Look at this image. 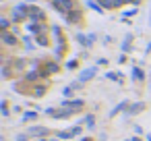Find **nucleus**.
<instances>
[{"instance_id":"obj_12","label":"nucleus","mask_w":151,"mask_h":141,"mask_svg":"<svg viewBox=\"0 0 151 141\" xmlns=\"http://www.w3.org/2000/svg\"><path fill=\"white\" fill-rule=\"evenodd\" d=\"M87 7H89V9H93V11H95V13H99V15L104 13V7H101L99 2H93V0H87Z\"/></svg>"},{"instance_id":"obj_18","label":"nucleus","mask_w":151,"mask_h":141,"mask_svg":"<svg viewBox=\"0 0 151 141\" xmlns=\"http://www.w3.org/2000/svg\"><path fill=\"white\" fill-rule=\"evenodd\" d=\"M130 40H132L130 35L124 38V42H122V52H128V50H130Z\"/></svg>"},{"instance_id":"obj_11","label":"nucleus","mask_w":151,"mask_h":141,"mask_svg":"<svg viewBox=\"0 0 151 141\" xmlns=\"http://www.w3.org/2000/svg\"><path fill=\"white\" fill-rule=\"evenodd\" d=\"M56 71H58V64H56V62H46V67H44L42 75H48V73H56Z\"/></svg>"},{"instance_id":"obj_27","label":"nucleus","mask_w":151,"mask_h":141,"mask_svg":"<svg viewBox=\"0 0 151 141\" xmlns=\"http://www.w3.org/2000/svg\"><path fill=\"white\" fill-rule=\"evenodd\" d=\"M35 116H37V114H35V112H27V114H25V116H23V120H33V118H35Z\"/></svg>"},{"instance_id":"obj_38","label":"nucleus","mask_w":151,"mask_h":141,"mask_svg":"<svg viewBox=\"0 0 151 141\" xmlns=\"http://www.w3.org/2000/svg\"><path fill=\"white\" fill-rule=\"evenodd\" d=\"M139 2H141V0H134V4H139Z\"/></svg>"},{"instance_id":"obj_26","label":"nucleus","mask_w":151,"mask_h":141,"mask_svg":"<svg viewBox=\"0 0 151 141\" xmlns=\"http://www.w3.org/2000/svg\"><path fill=\"white\" fill-rule=\"evenodd\" d=\"M134 15H137V9H134V7H132L130 11H124V17H134Z\"/></svg>"},{"instance_id":"obj_5","label":"nucleus","mask_w":151,"mask_h":141,"mask_svg":"<svg viewBox=\"0 0 151 141\" xmlns=\"http://www.w3.org/2000/svg\"><path fill=\"white\" fill-rule=\"evenodd\" d=\"M64 19H66V23H77V21L81 19V11L73 9V11H68V13L64 15Z\"/></svg>"},{"instance_id":"obj_1","label":"nucleus","mask_w":151,"mask_h":141,"mask_svg":"<svg viewBox=\"0 0 151 141\" xmlns=\"http://www.w3.org/2000/svg\"><path fill=\"white\" fill-rule=\"evenodd\" d=\"M52 7L60 15H66L68 11H73V0H52Z\"/></svg>"},{"instance_id":"obj_25","label":"nucleus","mask_w":151,"mask_h":141,"mask_svg":"<svg viewBox=\"0 0 151 141\" xmlns=\"http://www.w3.org/2000/svg\"><path fill=\"white\" fill-rule=\"evenodd\" d=\"M44 91H46L44 87H35V89H33V95H37V98H42V95H44Z\"/></svg>"},{"instance_id":"obj_14","label":"nucleus","mask_w":151,"mask_h":141,"mask_svg":"<svg viewBox=\"0 0 151 141\" xmlns=\"http://www.w3.org/2000/svg\"><path fill=\"white\" fill-rule=\"evenodd\" d=\"M77 42H79L81 46L89 48V38H87V35H83V33H77Z\"/></svg>"},{"instance_id":"obj_21","label":"nucleus","mask_w":151,"mask_h":141,"mask_svg":"<svg viewBox=\"0 0 151 141\" xmlns=\"http://www.w3.org/2000/svg\"><path fill=\"white\" fill-rule=\"evenodd\" d=\"M0 27H2V31L9 29V19H6V17H0Z\"/></svg>"},{"instance_id":"obj_34","label":"nucleus","mask_w":151,"mask_h":141,"mask_svg":"<svg viewBox=\"0 0 151 141\" xmlns=\"http://www.w3.org/2000/svg\"><path fill=\"white\" fill-rule=\"evenodd\" d=\"M42 141H58V139H42Z\"/></svg>"},{"instance_id":"obj_2","label":"nucleus","mask_w":151,"mask_h":141,"mask_svg":"<svg viewBox=\"0 0 151 141\" xmlns=\"http://www.w3.org/2000/svg\"><path fill=\"white\" fill-rule=\"evenodd\" d=\"M13 21H23L25 17H29V7H25V4H17L15 9H13Z\"/></svg>"},{"instance_id":"obj_3","label":"nucleus","mask_w":151,"mask_h":141,"mask_svg":"<svg viewBox=\"0 0 151 141\" xmlns=\"http://www.w3.org/2000/svg\"><path fill=\"white\" fill-rule=\"evenodd\" d=\"M29 19H31L33 23H40V21L46 19V15H44L42 9H37V7H29Z\"/></svg>"},{"instance_id":"obj_32","label":"nucleus","mask_w":151,"mask_h":141,"mask_svg":"<svg viewBox=\"0 0 151 141\" xmlns=\"http://www.w3.org/2000/svg\"><path fill=\"white\" fill-rule=\"evenodd\" d=\"M66 67H68V69H75V67H77V60H70V62H68Z\"/></svg>"},{"instance_id":"obj_39","label":"nucleus","mask_w":151,"mask_h":141,"mask_svg":"<svg viewBox=\"0 0 151 141\" xmlns=\"http://www.w3.org/2000/svg\"><path fill=\"white\" fill-rule=\"evenodd\" d=\"M126 141H132V139H126Z\"/></svg>"},{"instance_id":"obj_17","label":"nucleus","mask_w":151,"mask_h":141,"mask_svg":"<svg viewBox=\"0 0 151 141\" xmlns=\"http://www.w3.org/2000/svg\"><path fill=\"white\" fill-rule=\"evenodd\" d=\"M40 75H42V73H37V71H31V73H27L25 81H29V83H31V81H37V77H40Z\"/></svg>"},{"instance_id":"obj_37","label":"nucleus","mask_w":151,"mask_h":141,"mask_svg":"<svg viewBox=\"0 0 151 141\" xmlns=\"http://www.w3.org/2000/svg\"><path fill=\"white\" fill-rule=\"evenodd\" d=\"M132 141H141V139H139V137H134V139H132Z\"/></svg>"},{"instance_id":"obj_15","label":"nucleus","mask_w":151,"mask_h":141,"mask_svg":"<svg viewBox=\"0 0 151 141\" xmlns=\"http://www.w3.org/2000/svg\"><path fill=\"white\" fill-rule=\"evenodd\" d=\"M132 79H137V81H143V79H145V75H143V71L134 67V69H132Z\"/></svg>"},{"instance_id":"obj_36","label":"nucleus","mask_w":151,"mask_h":141,"mask_svg":"<svg viewBox=\"0 0 151 141\" xmlns=\"http://www.w3.org/2000/svg\"><path fill=\"white\" fill-rule=\"evenodd\" d=\"M81 141H91V139H89V137H85V139H81Z\"/></svg>"},{"instance_id":"obj_30","label":"nucleus","mask_w":151,"mask_h":141,"mask_svg":"<svg viewBox=\"0 0 151 141\" xmlns=\"http://www.w3.org/2000/svg\"><path fill=\"white\" fill-rule=\"evenodd\" d=\"M81 129H83V124H77V127L73 129V135H79V133H81Z\"/></svg>"},{"instance_id":"obj_9","label":"nucleus","mask_w":151,"mask_h":141,"mask_svg":"<svg viewBox=\"0 0 151 141\" xmlns=\"http://www.w3.org/2000/svg\"><path fill=\"white\" fill-rule=\"evenodd\" d=\"M143 108H145L143 102H134V104L128 106V114H139V112H143Z\"/></svg>"},{"instance_id":"obj_20","label":"nucleus","mask_w":151,"mask_h":141,"mask_svg":"<svg viewBox=\"0 0 151 141\" xmlns=\"http://www.w3.org/2000/svg\"><path fill=\"white\" fill-rule=\"evenodd\" d=\"M58 137H60V139H70V137H73V131H60Z\"/></svg>"},{"instance_id":"obj_8","label":"nucleus","mask_w":151,"mask_h":141,"mask_svg":"<svg viewBox=\"0 0 151 141\" xmlns=\"http://www.w3.org/2000/svg\"><path fill=\"white\" fill-rule=\"evenodd\" d=\"M64 108H68V110H77V108H83V100H70V102H64Z\"/></svg>"},{"instance_id":"obj_23","label":"nucleus","mask_w":151,"mask_h":141,"mask_svg":"<svg viewBox=\"0 0 151 141\" xmlns=\"http://www.w3.org/2000/svg\"><path fill=\"white\" fill-rule=\"evenodd\" d=\"M106 77H108V79H110V81H118V79H120V77H122V75H120V73H108V75H106Z\"/></svg>"},{"instance_id":"obj_35","label":"nucleus","mask_w":151,"mask_h":141,"mask_svg":"<svg viewBox=\"0 0 151 141\" xmlns=\"http://www.w3.org/2000/svg\"><path fill=\"white\" fill-rule=\"evenodd\" d=\"M149 50H151V42H149V46H147V52H149Z\"/></svg>"},{"instance_id":"obj_24","label":"nucleus","mask_w":151,"mask_h":141,"mask_svg":"<svg viewBox=\"0 0 151 141\" xmlns=\"http://www.w3.org/2000/svg\"><path fill=\"white\" fill-rule=\"evenodd\" d=\"M126 2H132V4H134V0H114V7H122V4H126Z\"/></svg>"},{"instance_id":"obj_19","label":"nucleus","mask_w":151,"mask_h":141,"mask_svg":"<svg viewBox=\"0 0 151 141\" xmlns=\"http://www.w3.org/2000/svg\"><path fill=\"white\" fill-rule=\"evenodd\" d=\"M99 4L104 9H114V0H99Z\"/></svg>"},{"instance_id":"obj_33","label":"nucleus","mask_w":151,"mask_h":141,"mask_svg":"<svg viewBox=\"0 0 151 141\" xmlns=\"http://www.w3.org/2000/svg\"><path fill=\"white\" fill-rule=\"evenodd\" d=\"M17 141H27V137H25V135H19V137H17Z\"/></svg>"},{"instance_id":"obj_29","label":"nucleus","mask_w":151,"mask_h":141,"mask_svg":"<svg viewBox=\"0 0 151 141\" xmlns=\"http://www.w3.org/2000/svg\"><path fill=\"white\" fill-rule=\"evenodd\" d=\"M23 42H25V46H27V50H31V48H33V46H31V38H29V35H27V38H25Z\"/></svg>"},{"instance_id":"obj_31","label":"nucleus","mask_w":151,"mask_h":141,"mask_svg":"<svg viewBox=\"0 0 151 141\" xmlns=\"http://www.w3.org/2000/svg\"><path fill=\"white\" fill-rule=\"evenodd\" d=\"M87 38H89V46H91V44L97 40V35H95V33H91V35H87Z\"/></svg>"},{"instance_id":"obj_4","label":"nucleus","mask_w":151,"mask_h":141,"mask_svg":"<svg viewBox=\"0 0 151 141\" xmlns=\"http://www.w3.org/2000/svg\"><path fill=\"white\" fill-rule=\"evenodd\" d=\"M95 73H97V69H95V67H89V69L81 71V75H79V81H81V83H85V81H91V79L95 77Z\"/></svg>"},{"instance_id":"obj_28","label":"nucleus","mask_w":151,"mask_h":141,"mask_svg":"<svg viewBox=\"0 0 151 141\" xmlns=\"http://www.w3.org/2000/svg\"><path fill=\"white\" fill-rule=\"evenodd\" d=\"M0 106H2V116H9V106H6V102H2V104H0Z\"/></svg>"},{"instance_id":"obj_13","label":"nucleus","mask_w":151,"mask_h":141,"mask_svg":"<svg viewBox=\"0 0 151 141\" xmlns=\"http://www.w3.org/2000/svg\"><path fill=\"white\" fill-rule=\"evenodd\" d=\"M124 108H128V102H126V100H124V102H120V104H118V106L110 112V116H116V114H118V112H122Z\"/></svg>"},{"instance_id":"obj_6","label":"nucleus","mask_w":151,"mask_h":141,"mask_svg":"<svg viewBox=\"0 0 151 141\" xmlns=\"http://www.w3.org/2000/svg\"><path fill=\"white\" fill-rule=\"evenodd\" d=\"M0 38H2V42H4L6 46H15V44H17V35L9 33V31H2V33H0Z\"/></svg>"},{"instance_id":"obj_7","label":"nucleus","mask_w":151,"mask_h":141,"mask_svg":"<svg viewBox=\"0 0 151 141\" xmlns=\"http://www.w3.org/2000/svg\"><path fill=\"white\" fill-rule=\"evenodd\" d=\"M27 29H29V31H31L33 35H42V31L46 29V25H44V23H31V25H29Z\"/></svg>"},{"instance_id":"obj_10","label":"nucleus","mask_w":151,"mask_h":141,"mask_svg":"<svg viewBox=\"0 0 151 141\" xmlns=\"http://www.w3.org/2000/svg\"><path fill=\"white\" fill-rule=\"evenodd\" d=\"M46 133H48L46 127H31V129H29V135H33V137H42V135H46Z\"/></svg>"},{"instance_id":"obj_16","label":"nucleus","mask_w":151,"mask_h":141,"mask_svg":"<svg viewBox=\"0 0 151 141\" xmlns=\"http://www.w3.org/2000/svg\"><path fill=\"white\" fill-rule=\"evenodd\" d=\"M85 124H87V129H95V116L93 114L85 116Z\"/></svg>"},{"instance_id":"obj_22","label":"nucleus","mask_w":151,"mask_h":141,"mask_svg":"<svg viewBox=\"0 0 151 141\" xmlns=\"http://www.w3.org/2000/svg\"><path fill=\"white\" fill-rule=\"evenodd\" d=\"M37 44H40V46H48V38H46L44 33H42V35H37Z\"/></svg>"}]
</instances>
